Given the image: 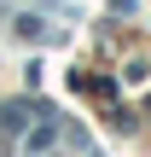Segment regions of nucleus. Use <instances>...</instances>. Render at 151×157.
I'll return each instance as SVG.
<instances>
[{
  "label": "nucleus",
  "instance_id": "20e7f679",
  "mask_svg": "<svg viewBox=\"0 0 151 157\" xmlns=\"http://www.w3.org/2000/svg\"><path fill=\"white\" fill-rule=\"evenodd\" d=\"M0 151H6V128H0Z\"/></svg>",
  "mask_w": 151,
  "mask_h": 157
},
{
  "label": "nucleus",
  "instance_id": "f257e3e1",
  "mask_svg": "<svg viewBox=\"0 0 151 157\" xmlns=\"http://www.w3.org/2000/svg\"><path fill=\"white\" fill-rule=\"evenodd\" d=\"M35 117H47V105H29V99H6L0 105V128H23Z\"/></svg>",
  "mask_w": 151,
  "mask_h": 157
},
{
  "label": "nucleus",
  "instance_id": "f03ea898",
  "mask_svg": "<svg viewBox=\"0 0 151 157\" xmlns=\"http://www.w3.org/2000/svg\"><path fill=\"white\" fill-rule=\"evenodd\" d=\"M52 134H58V128H52V122H41V128L29 134V151H47V146H52Z\"/></svg>",
  "mask_w": 151,
  "mask_h": 157
},
{
  "label": "nucleus",
  "instance_id": "7ed1b4c3",
  "mask_svg": "<svg viewBox=\"0 0 151 157\" xmlns=\"http://www.w3.org/2000/svg\"><path fill=\"white\" fill-rule=\"evenodd\" d=\"M111 17H134V0H111Z\"/></svg>",
  "mask_w": 151,
  "mask_h": 157
}]
</instances>
